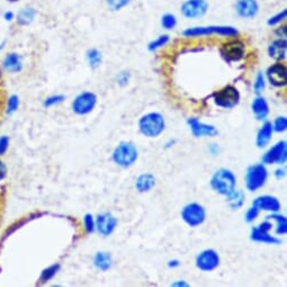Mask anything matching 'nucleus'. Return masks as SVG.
<instances>
[{"mask_svg":"<svg viewBox=\"0 0 287 287\" xmlns=\"http://www.w3.org/2000/svg\"><path fill=\"white\" fill-rule=\"evenodd\" d=\"M96 230L103 236H109L117 227V218L112 213H101L96 217Z\"/></svg>","mask_w":287,"mask_h":287,"instance_id":"obj_12","label":"nucleus"},{"mask_svg":"<svg viewBox=\"0 0 287 287\" xmlns=\"http://www.w3.org/2000/svg\"><path fill=\"white\" fill-rule=\"evenodd\" d=\"M168 41H169L168 35H161L149 44V50L150 51H156L158 49L165 47V45L168 43Z\"/></svg>","mask_w":287,"mask_h":287,"instance_id":"obj_34","label":"nucleus"},{"mask_svg":"<svg viewBox=\"0 0 287 287\" xmlns=\"http://www.w3.org/2000/svg\"><path fill=\"white\" fill-rule=\"evenodd\" d=\"M36 16V10L32 7H24L19 10V13L16 15L15 19L17 24L20 26H27L34 20Z\"/></svg>","mask_w":287,"mask_h":287,"instance_id":"obj_26","label":"nucleus"},{"mask_svg":"<svg viewBox=\"0 0 287 287\" xmlns=\"http://www.w3.org/2000/svg\"><path fill=\"white\" fill-rule=\"evenodd\" d=\"M236 13L244 18H253L258 13V4L256 0H238Z\"/></svg>","mask_w":287,"mask_h":287,"instance_id":"obj_17","label":"nucleus"},{"mask_svg":"<svg viewBox=\"0 0 287 287\" xmlns=\"http://www.w3.org/2000/svg\"><path fill=\"white\" fill-rule=\"evenodd\" d=\"M286 50H287L286 39L280 38L277 39V41H274L269 45L268 53L270 58L281 61L286 58Z\"/></svg>","mask_w":287,"mask_h":287,"instance_id":"obj_23","label":"nucleus"},{"mask_svg":"<svg viewBox=\"0 0 287 287\" xmlns=\"http://www.w3.org/2000/svg\"><path fill=\"white\" fill-rule=\"evenodd\" d=\"M219 262H221V258H219L218 252L214 249H205L201 251L195 259L197 269L204 273L215 270L219 266Z\"/></svg>","mask_w":287,"mask_h":287,"instance_id":"obj_7","label":"nucleus"},{"mask_svg":"<svg viewBox=\"0 0 287 287\" xmlns=\"http://www.w3.org/2000/svg\"><path fill=\"white\" fill-rule=\"evenodd\" d=\"M60 270V264L55 263V264H51L48 268H45L42 270L41 275H39V283L41 284H45L52 279L54 276L58 274V272Z\"/></svg>","mask_w":287,"mask_h":287,"instance_id":"obj_27","label":"nucleus"},{"mask_svg":"<svg viewBox=\"0 0 287 287\" xmlns=\"http://www.w3.org/2000/svg\"><path fill=\"white\" fill-rule=\"evenodd\" d=\"M252 205H255L259 211H266L272 213H278L280 211V202L273 195H261L253 200Z\"/></svg>","mask_w":287,"mask_h":287,"instance_id":"obj_15","label":"nucleus"},{"mask_svg":"<svg viewBox=\"0 0 287 287\" xmlns=\"http://www.w3.org/2000/svg\"><path fill=\"white\" fill-rule=\"evenodd\" d=\"M268 170L263 163H256L248 167L245 176L246 187L249 191H257L267 183Z\"/></svg>","mask_w":287,"mask_h":287,"instance_id":"obj_4","label":"nucleus"},{"mask_svg":"<svg viewBox=\"0 0 287 287\" xmlns=\"http://www.w3.org/2000/svg\"><path fill=\"white\" fill-rule=\"evenodd\" d=\"M219 34L222 36L233 37L238 35V31L230 26H208V27H193L187 28L183 34L187 37L210 35V34Z\"/></svg>","mask_w":287,"mask_h":287,"instance_id":"obj_8","label":"nucleus"},{"mask_svg":"<svg viewBox=\"0 0 287 287\" xmlns=\"http://www.w3.org/2000/svg\"><path fill=\"white\" fill-rule=\"evenodd\" d=\"M259 213H260V211H259V208H257L255 205H252L251 207L248 208V211L246 212V215H245L246 222L251 223L255 221V219L259 216Z\"/></svg>","mask_w":287,"mask_h":287,"instance_id":"obj_37","label":"nucleus"},{"mask_svg":"<svg viewBox=\"0 0 287 287\" xmlns=\"http://www.w3.org/2000/svg\"><path fill=\"white\" fill-rule=\"evenodd\" d=\"M19 107V98L18 96L16 95H11L10 97L8 98L7 101V108H6V113H7L8 115L14 114V113L18 109Z\"/></svg>","mask_w":287,"mask_h":287,"instance_id":"obj_31","label":"nucleus"},{"mask_svg":"<svg viewBox=\"0 0 287 287\" xmlns=\"http://www.w3.org/2000/svg\"><path fill=\"white\" fill-rule=\"evenodd\" d=\"M7 2H9V3H16V2H18V0H7Z\"/></svg>","mask_w":287,"mask_h":287,"instance_id":"obj_47","label":"nucleus"},{"mask_svg":"<svg viewBox=\"0 0 287 287\" xmlns=\"http://www.w3.org/2000/svg\"><path fill=\"white\" fill-rule=\"evenodd\" d=\"M87 61L90 68L96 69L101 63V53L97 49H90L87 51Z\"/></svg>","mask_w":287,"mask_h":287,"instance_id":"obj_29","label":"nucleus"},{"mask_svg":"<svg viewBox=\"0 0 287 287\" xmlns=\"http://www.w3.org/2000/svg\"><path fill=\"white\" fill-rule=\"evenodd\" d=\"M166 128V121L162 114L157 112L148 113L139 121V129L144 137L153 139L158 138Z\"/></svg>","mask_w":287,"mask_h":287,"instance_id":"obj_1","label":"nucleus"},{"mask_svg":"<svg viewBox=\"0 0 287 287\" xmlns=\"http://www.w3.org/2000/svg\"><path fill=\"white\" fill-rule=\"evenodd\" d=\"M156 186V178L152 173L144 172L135 180V189L139 193H149Z\"/></svg>","mask_w":287,"mask_h":287,"instance_id":"obj_22","label":"nucleus"},{"mask_svg":"<svg viewBox=\"0 0 287 287\" xmlns=\"http://www.w3.org/2000/svg\"><path fill=\"white\" fill-rule=\"evenodd\" d=\"M6 173H7V168H6L5 163L0 160V180L6 177Z\"/></svg>","mask_w":287,"mask_h":287,"instance_id":"obj_43","label":"nucleus"},{"mask_svg":"<svg viewBox=\"0 0 287 287\" xmlns=\"http://www.w3.org/2000/svg\"><path fill=\"white\" fill-rule=\"evenodd\" d=\"M251 109L256 120L258 121L266 120L269 114V105L267 100L261 97V96H257V97L252 100Z\"/></svg>","mask_w":287,"mask_h":287,"instance_id":"obj_21","label":"nucleus"},{"mask_svg":"<svg viewBox=\"0 0 287 287\" xmlns=\"http://www.w3.org/2000/svg\"><path fill=\"white\" fill-rule=\"evenodd\" d=\"M97 105V96L94 93L83 92L79 94L72 101V111L77 115H87L92 113Z\"/></svg>","mask_w":287,"mask_h":287,"instance_id":"obj_9","label":"nucleus"},{"mask_svg":"<svg viewBox=\"0 0 287 287\" xmlns=\"http://www.w3.org/2000/svg\"><path fill=\"white\" fill-rule=\"evenodd\" d=\"M171 286H188V284L185 283L184 280H182V281L179 280V281H176V283H172Z\"/></svg>","mask_w":287,"mask_h":287,"instance_id":"obj_46","label":"nucleus"},{"mask_svg":"<svg viewBox=\"0 0 287 287\" xmlns=\"http://www.w3.org/2000/svg\"><path fill=\"white\" fill-rule=\"evenodd\" d=\"M191 134L195 138H214L218 134L217 128L211 124L203 123L197 118H189L187 121Z\"/></svg>","mask_w":287,"mask_h":287,"instance_id":"obj_11","label":"nucleus"},{"mask_svg":"<svg viewBox=\"0 0 287 287\" xmlns=\"http://www.w3.org/2000/svg\"><path fill=\"white\" fill-rule=\"evenodd\" d=\"M267 79L274 87H284L287 84V70L281 63H275L268 68Z\"/></svg>","mask_w":287,"mask_h":287,"instance_id":"obj_14","label":"nucleus"},{"mask_svg":"<svg viewBox=\"0 0 287 287\" xmlns=\"http://www.w3.org/2000/svg\"><path fill=\"white\" fill-rule=\"evenodd\" d=\"M213 99L215 105L222 107L225 109H232L239 104L240 101V93L239 90L233 86H227L218 92L214 93Z\"/></svg>","mask_w":287,"mask_h":287,"instance_id":"obj_6","label":"nucleus"},{"mask_svg":"<svg viewBox=\"0 0 287 287\" xmlns=\"http://www.w3.org/2000/svg\"><path fill=\"white\" fill-rule=\"evenodd\" d=\"M129 0H107L109 8L113 10H120L121 8L125 7Z\"/></svg>","mask_w":287,"mask_h":287,"instance_id":"obj_38","label":"nucleus"},{"mask_svg":"<svg viewBox=\"0 0 287 287\" xmlns=\"http://www.w3.org/2000/svg\"><path fill=\"white\" fill-rule=\"evenodd\" d=\"M64 99H65V96L63 95H53V96H50L48 98H45L43 105L45 107H52L61 104Z\"/></svg>","mask_w":287,"mask_h":287,"instance_id":"obj_33","label":"nucleus"},{"mask_svg":"<svg viewBox=\"0 0 287 287\" xmlns=\"http://www.w3.org/2000/svg\"><path fill=\"white\" fill-rule=\"evenodd\" d=\"M15 14L13 13V11H10V10H7V11H5L4 13V19L6 21H13L15 19Z\"/></svg>","mask_w":287,"mask_h":287,"instance_id":"obj_42","label":"nucleus"},{"mask_svg":"<svg viewBox=\"0 0 287 287\" xmlns=\"http://www.w3.org/2000/svg\"><path fill=\"white\" fill-rule=\"evenodd\" d=\"M113 263V258L109 252L106 251H98L96 252L94 257V264L100 272H107L111 269Z\"/></svg>","mask_w":287,"mask_h":287,"instance_id":"obj_24","label":"nucleus"},{"mask_svg":"<svg viewBox=\"0 0 287 287\" xmlns=\"http://www.w3.org/2000/svg\"><path fill=\"white\" fill-rule=\"evenodd\" d=\"M268 219H275L277 222V227H276V234L278 235H285L287 232V219L284 215H279L277 213H273L270 216H267Z\"/></svg>","mask_w":287,"mask_h":287,"instance_id":"obj_28","label":"nucleus"},{"mask_svg":"<svg viewBox=\"0 0 287 287\" xmlns=\"http://www.w3.org/2000/svg\"><path fill=\"white\" fill-rule=\"evenodd\" d=\"M222 54L230 61H239L245 56V44L240 41H230L222 48Z\"/></svg>","mask_w":287,"mask_h":287,"instance_id":"obj_16","label":"nucleus"},{"mask_svg":"<svg viewBox=\"0 0 287 287\" xmlns=\"http://www.w3.org/2000/svg\"><path fill=\"white\" fill-rule=\"evenodd\" d=\"M83 225H84V230H86V232L92 234L95 232L96 230V221L94 218V215L90 213L84 214L83 216Z\"/></svg>","mask_w":287,"mask_h":287,"instance_id":"obj_30","label":"nucleus"},{"mask_svg":"<svg viewBox=\"0 0 287 287\" xmlns=\"http://www.w3.org/2000/svg\"><path fill=\"white\" fill-rule=\"evenodd\" d=\"M139 158V150L132 142L123 141L118 143L113 151L112 159L115 165L122 168H129L137 162Z\"/></svg>","mask_w":287,"mask_h":287,"instance_id":"obj_3","label":"nucleus"},{"mask_svg":"<svg viewBox=\"0 0 287 287\" xmlns=\"http://www.w3.org/2000/svg\"><path fill=\"white\" fill-rule=\"evenodd\" d=\"M225 197H227L229 206L232 208V210H240L246 202V195L244 191L240 189H234Z\"/></svg>","mask_w":287,"mask_h":287,"instance_id":"obj_25","label":"nucleus"},{"mask_svg":"<svg viewBox=\"0 0 287 287\" xmlns=\"http://www.w3.org/2000/svg\"><path fill=\"white\" fill-rule=\"evenodd\" d=\"M275 176H276V178H278V179H280L281 177H284L285 176V169H277V170L275 171Z\"/></svg>","mask_w":287,"mask_h":287,"instance_id":"obj_45","label":"nucleus"},{"mask_svg":"<svg viewBox=\"0 0 287 287\" xmlns=\"http://www.w3.org/2000/svg\"><path fill=\"white\" fill-rule=\"evenodd\" d=\"M3 68L9 73H17L23 69V59L18 53L11 52L6 54L3 60Z\"/></svg>","mask_w":287,"mask_h":287,"instance_id":"obj_19","label":"nucleus"},{"mask_svg":"<svg viewBox=\"0 0 287 287\" xmlns=\"http://www.w3.org/2000/svg\"><path fill=\"white\" fill-rule=\"evenodd\" d=\"M176 24H177V19L173 15L166 14L162 17L161 25L163 26V28H166V30H172V28H174V26H176Z\"/></svg>","mask_w":287,"mask_h":287,"instance_id":"obj_32","label":"nucleus"},{"mask_svg":"<svg viewBox=\"0 0 287 287\" xmlns=\"http://www.w3.org/2000/svg\"><path fill=\"white\" fill-rule=\"evenodd\" d=\"M9 142L10 140L7 135H4V137L0 138V156H3L7 152L9 148Z\"/></svg>","mask_w":287,"mask_h":287,"instance_id":"obj_39","label":"nucleus"},{"mask_svg":"<svg viewBox=\"0 0 287 287\" xmlns=\"http://www.w3.org/2000/svg\"><path fill=\"white\" fill-rule=\"evenodd\" d=\"M273 133H274V129H273L272 122L269 121L263 122L261 127L259 128L256 137V144L258 148H264V146H267L270 141H272Z\"/></svg>","mask_w":287,"mask_h":287,"instance_id":"obj_18","label":"nucleus"},{"mask_svg":"<svg viewBox=\"0 0 287 287\" xmlns=\"http://www.w3.org/2000/svg\"><path fill=\"white\" fill-rule=\"evenodd\" d=\"M211 188L215 193L227 196L235 189L236 177L232 170L228 168H219L213 173L211 178Z\"/></svg>","mask_w":287,"mask_h":287,"instance_id":"obj_2","label":"nucleus"},{"mask_svg":"<svg viewBox=\"0 0 287 287\" xmlns=\"http://www.w3.org/2000/svg\"><path fill=\"white\" fill-rule=\"evenodd\" d=\"M180 264V262H179V260H177V259H172V260H169L168 261V267L169 268H176V267H178Z\"/></svg>","mask_w":287,"mask_h":287,"instance_id":"obj_44","label":"nucleus"},{"mask_svg":"<svg viewBox=\"0 0 287 287\" xmlns=\"http://www.w3.org/2000/svg\"><path fill=\"white\" fill-rule=\"evenodd\" d=\"M208 5L205 0H187L182 6V13L187 18H197L206 14Z\"/></svg>","mask_w":287,"mask_h":287,"instance_id":"obj_13","label":"nucleus"},{"mask_svg":"<svg viewBox=\"0 0 287 287\" xmlns=\"http://www.w3.org/2000/svg\"><path fill=\"white\" fill-rule=\"evenodd\" d=\"M273 129H274L275 132H278V133L285 132L286 129H287V120H286V117L285 116H280V117L276 118L274 124H273Z\"/></svg>","mask_w":287,"mask_h":287,"instance_id":"obj_35","label":"nucleus"},{"mask_svg":"<svg viewBox=\"0 0 287 287\" xmlns=\"http://www.w3.org/2000/svg\"><path fill=\"white\" fill-rule=\"evenodd\" d=\"M264 88H266V82H264V78L262 76V73L259 72L257 77H256V80L255 83H253V90H255L256 94H261Z\"/></svg>","mask_w":287,"mask_h":287,"instance_id":"obj_36","label":"nucleus"},{"mask_svg":"<svg viewBox=\"0 0 287 287\" xmlns=\"http://www.w3.org/2000/svg\"><path fill=\"white\" fill-rule=\"evenodd\" d=\"M286 14H287V11L286 9L281 11V13L277 14V15H275L274 17H272V18H269L268 20V25H275V24H278V23H280L283 19H285V17H286Z\"/></svg>","mask_w":287,"mask_h":287,"instance_id":"obj_40","label":"nucleus"},{"mask_svg":"<svg viewBox=\"0 0 287 287\" xmlns=\"http://www.w3.org/2000/svg\"><path fill=\"white\" fill-rule=\"evenodd\" d=\"M287 159V143L285 140L278 141L262 157L263 165H284Z\"/></svg>","mask_w":287,"mask_h":287,"instance_id":"obj_10","label":"nucleus"},{"mask_svg":"<svg viewBox=\"0 0 287 287\" xmlns=\"http://www.w3.org/2000/svg\"><path fill=\"white\" fill-rule=\"evenodd\" d=\"M250 239L256 242H261V244H267V245H279L280 239L276 238L274 235H270L269 231H264L259 227H255L251 229L250 232Z\"/></svg>","mask_w":287,"mask_h":287,"instance_id":"obj_20","label":"nucleus"},{"mask_svg":"<svg viewBox=\"0 0 287 287\" xmlns=\"http://www.w3.org/2000/svg\"><path fill=\"white\" fill-rule=\"evenodd\" d=\"M183 221L190 228H197L205 222L206 210L200 203H189L180 212Z\"/></svg>","mask_w":287,"mask_h":287,"instance_id":"obj_5","label":"nucleus"},{"mask_svg":"<svg viewBox=\"0 0 287 287\" xmlns=\"http://www.w3.org/2000/svg\"><path fill=\"white\" fill-rule=\"evenodd\" d=\"M129 81V75L128 72H121L118 73L117 76V83L121 84V86H125Z\"/></svg>","mask_w":287,"mask_h":287,"instance_id":"obj_41","label":"nucleus"}]
</instances>
